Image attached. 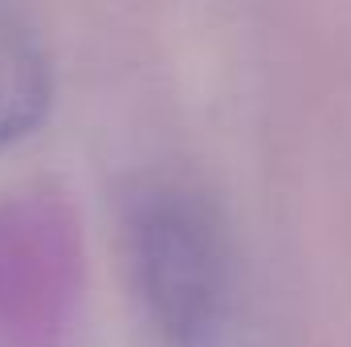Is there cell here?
<instances>
[{
    "mask_svg": "<svg viewBox=\"0 0 351 347\" xmlns=\"http://www.w3.org/2000/svg\"><path fill=\"white\" fill-rule=\"evenodd\" d=\"M127 254L156 327L180 347L208 344L229 302V250L213 208L176 184L131 200Z\"/></svg>",
    "mask_w": 351,
    "mask_h": 347,
    "instance_id": "6da1fadb",
    "label": "cell"
},
{
    "mask_svg": "<svg viewBox=\"0 0 351 347\" xmlns=\"http://www.w3.org/2000/svg\"><path fill=\"white\" fill-rule=\"evenodd\" d=\"M53 74L45 45L12 0H0V143L33 131L49 106Z\"/></svg>",
    "mask_w": 351,
    "mask_h": 347,
    "instance_id": "7a4b0ae2",
    "label": "cell"
}]
</instances>
